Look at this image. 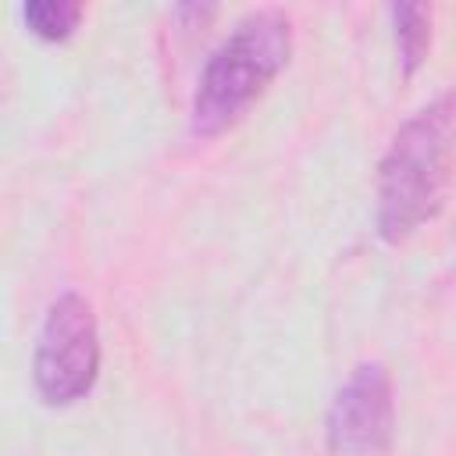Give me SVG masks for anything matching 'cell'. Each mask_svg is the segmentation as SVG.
Here are the masks:
<instances>
[{"instance_id": "6da1fadb", "label": "cell", "mask_w": 456, "mask_h": 456, "mask_svg": "<svg viewBox=\"0 0 456 456\" xmlns=\"http://www.w3.org/2000/svg\"><path fill=\"white\" fill-rule=\"evenodd\" d=\"M456 175V89L431 96L392 135L378 164L374 232L399 246L435 221Z\"/></svg>"}, {"instance_id": "3957f363", "label": "cell", "mask_w": 456, "mask_h": 456, "mask_svg": "<svg viewBox=\"0 0 456 456\" xmlns=\"http://www.w3.org/2000/svg\"><path fill=\"white\" fill-rule=\"evenodd\" d=\"M100 378V328L89 299L75 289L61 292L39 324L32 353V385L43 406L82 403Z\"/></svg>"}, {"instance_id": "277c9868", "label": "cell", "mask_w": 456, "mask_h": 456, "mask_svg": "<svg viewBox=\"0 0 456 456\" xmlns=\"http://www.w3.org/2000/svg\"><path fill=\"white\" fill-rule=\"evenodd\" d=\"M395 431V395L385 363H356L328 406V456H388Z\"/></svg>"}, {"instance_id": "5b68a950", "label": "cell", "mask_w": 456, "mask_h": 456, "mask_svg": "<svg viewBox=\"0 0 456 456\" xmlns=\"http://www.w3.org/2000/svg\"><path fill=\"white\" fill-rule=\"evenodd\" d=\"M392 36H395V53L403 75H417V68L428 61L431 50V11L424 4H392Z\"/></svg>"}, {"instance_id": "8992f818", "label": "cell", "mask_w": 456, "mask_h": 456, "mask_svg": "<svg viewBox=\"0 0 456 456\" xmlns=\"http://www.w3.org/2000/svg\"><path fill=\"white\" fill-rule=\"evenodd\" d=\"M25 28L43 43H64L82 21V4L75 0H28L21 7Z\"/></svg>"}, {"instance_id": "7a4b0ae2", "label": "cell", "mask_w": 456, "mask_h": 456, "mask_svg": "<svg viewBox=\"0 0 456 456\" xmlns=\"http://www.w3.org/2000/svg\"><path fill=\"white\" fill-rule=\"evenodd\" d=\"M292 57V21L285 11L264 7L246 14L228 39L207 57L192 107L189 132L196 139H214L228 132L242 114L267 93L278 71Z\"/></svg>"}]
</instances>
